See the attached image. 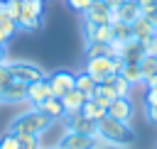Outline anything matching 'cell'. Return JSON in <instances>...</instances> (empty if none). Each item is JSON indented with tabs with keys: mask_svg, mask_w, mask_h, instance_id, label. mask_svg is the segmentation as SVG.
Masks as SVG:
<instances>
[{
	"mask_svg": "<svg viewBox=\"0 0 157 149\" xmlns=\"http://www.w3.org/2000/svg\"><path fill=\"white\" fill-rule=\"evenodd\" d=\"M98 139L103 144L110 147H130L135 144V129L130 127V122H120L110 115H105L103 120H98Z\"/></svg>",
	"mask_w": 157,
	"mask_h": 149,
	"instance_id": "6da1fadb",
	"label": "cell"
},
{
	"mask_svg": "<svg viewBox=\"0 0 157 149\" xmlns=\"http://www.w3.org/2000/svg\"><path fill=\"white\" fill-rule=\"evenodd\" d=\"M52 125H54L52 117H47V115H44L42 110H37V107H32V110L17 115V117L10 122L7 132H12V134H39V137H42Z\"/></svg>",
	"mask_w": 157,
	"mask_h": 149,
	"instance_id": "7a4b0ae2",
	"label": "cell"
},
{
	"mask_svg": "<svg viewBox=\"0 0 157 149\" xmlns=\"http://www.w3.org/2000/svg\"><path fill=\"white\" fill-rule=\"evenodd\" d=\"M123 64H125V61H123L120 56H88V61H86V73H88L96 83H103L108 76L120 73Z\"/></svg>",
	"mask_w": 157,
	"mask_h": 149,
	"instance_id": "3957f363",
	"label": "cell"
},
{
	"mask_svg": "<svg viewBox=\"0 0 157 149\" xmlns=\"http://www.w3.org/2000/svg\"><path fill=\"white\" fill-rule=\"evenodd\" d=\"M56 149H103V142L98 134H78V132H64Z\"/></svg>",
	"mask_w": 157,
	"mask_h": 149,
	"instance_id": "277c9868",
	"label": "cell"
},
{
	"mask_svg": "<svg viewBox=\"0 0 157 149\" xmlns=\"http://www.w3.org/2000/svg\"><path fill=\"white\" fill-rule=\"evenodd\" d=\"M7 68H10V73H12L15 81H22L27 85L34 83V81H39V78H47V73L37 64H32V61H7Z\"/></svg>",
	"mask_w": 157,
	"mask_h": 149,
	"instance_id": "5b68a950",
	"label": "cell"
},
{
	"mask_svg": "<svg viewBox=\"0 0 157 149\" xmlns=\"http://www.w3.org/2000/svg\"><path fill=\"white\" fill-rule=\"evenodd\" d=\"M83 22H91V24H110V22H115V12L103 0H93L91 7L83 12Z\"/></svg>",
	"mask_w": 157,
	"mask_h": 149,
	"instance_id": "8992f818",
	"label": "cell"
},
{
	"mask_svg": "<svg viewBox=\"0 0 157 149\" xmlns=\"http://www.w3.org/2000/svg\"><path fill=\"white\" fill-rule=\"evenodd\" d=\"M47 81H49L54 98H61L66 90L76 88V73H71V71H54L52 76H47Z\"/></svg>",
	"mask_w": 157,
	"mask_h": 149,
	"instance_id": "52a82bcc",
	"label": "cell"
},
{
	"mask_svg": "<svg viewBox=\"0 0 157 149\" xmlns=\"http://www.w3.org/2000/svg\"><path fill=\"white\" fill-rule=\"evenodd\" d=\"M17 27L25 32H34L42 27V15L32 10V5L27 0H20V15H17Z\"/></svg>",
	"mask_w": 157,
	"mask_h": 149,
	"instance_id": "ba28073f",
	"label": "cell"
},
{
	"mask_svg": "<svg viewBox=\"0 0 157 149\" xmlns=\"http://www.w3.org/2000/svg\"><path fill=\"white\" fill-rule=\"evenodd\" d=\"M66 132H78V134H96L98 132V122L88 120L83 112H74V115H66Z\"/></svg>",
	"mask_w": 157,
	"mask_h": 149,
	"instance_id": "9c48e42d",
	"label": "cell"
},
{
	"mask_svg": "<svg viewBox=\"0 0 157 149\" xmlns=\"http://www.w3.org/2000/svg\"><path fill=\"white\" fill-rule=\"evenodd\" d=\"M83 37H86V42L110 44L113 42V27L110 24H91V22H83Z\"/></svg>",
	"mask_w": 157,
	"mask_h": 149,
	"instance_id": "30bf717a",
	"label": "cell"
},
{
	"mask_svg": "<svg viewBox=\"0 0 157 149\" xmlns=\"http://www.w3.org/2000/svg\"><path fill=\"white\" fill-rule=\"evenodd\" d=\"M47 98H52V88H49V81L47 78H39L34 83H29V90H27V103L32 107H39Z\"/></svg>",
	"mask_w": 157,
	"mask_h": 149,
	"instance_id": "8fae6325",
	"label": "cell"
},
{
	"mask_svg": "<svg viewBox=\"0 0 157 149\" xmlns=\"http://www.w3.org/2000/svg\"><path fill=\"white\" fill-rule=\"evenodd\" d=\"M108 115L120 120V122H130L132 115H135V105L130 98H115L110 105H108Z\"/></svg>",
	"mask_w": 157,
	"mask_h": 149,
	"instance_id": "7c38bea8",
	"label": "cell"
},
{
	"mask_svg": "<svg viewBox=\"0 0 157 149\" xmlns=\"http://www.w3.org/2000/svg\"><path fill=\"white\" fill-rule=\"evenodd\" d=\"M27 90H29L27 83H22V81H12V83L0 93V103H10V105L25 103V100H27Z\"/></svg>",
	"mask_w": 157,
	"mask_h": 149,
	"instance_id": "4fadbf2b",
	"label": "cell"
},
{
	"mask_svg": "<svg viewBox=\"0 0 157 149\" xmlns=\"http://www.w3.org/2000/svg\"><path fill=\"white\" fill-rule=\"evenodd\" d=\"M140 71H142V83L150 85H157V56L155 54H142V59L137 61Z\"/></svg>",
	"mask_w": 157,
	"mask_h": 149,
	"instance_id": "5bb4252c",
	"label": "cell"
},
{
	"mask_svg": "<svg viewBox=\"0 0 157 149\" xmlns=\"http://www.w3.org/2000/svg\"><path fill=\"white\" fill-rule=\"evenodd\" d=\"M83 103H86V95L78 90V88H71V90H66L64 95H61V105H64V110H66V115H74V112H81V107H83Z\"/></svg>",
	"mask_w": 157,
	"mask_h": 149,
	"instance_id": "9a60e30c",
	"label": "cell"
},
{
	"mask_svg": "<svg viewBox=\"0 0 157 149\" xmlns=\"http://www.w3.org/2000/svg\"><path fill=\"white\" fill-rule=\"evenodd\" d=\"M113 12H115V20H118V22H125V24H132V22L142 15L135 0H125V2H123V5H118Z\"/></svg>",
	"mask_w": 157,
	"mask_h": 149,
	"instance_id": "2e32d148",
	"label": "cell"
},
{
	"mask_svg": "<svg viewBox=\"0 0 157 149\" xmlns=\"http://www.w3.org/2000/svg\"><path fill=\"white\" fill-rule=\"evenodd\" d=\"M37 110H42V112H44L47 117H52L54 122L66 117V110H64V105H61V98H54V95H52V98H47Z\"/></svg>",
	"mask_w": 157,
	"mask_h": 149,
	"instance_id": "e0dca14e",
	"label": "cell"
},
{
	"mask_svg": "<svg viewBox=\"0 0 157 149\" xmlns=\"http://www.w3.org/2000/svg\"><path fill=\"white\" fill-rule=\"evenodd\" d=\"M130 27H132V37H135V39H140V42H147V39L155 34V27H152V22H150L145 15H140Z\"/></svg>",
	"mask_w": 157,
	"mask_h": 149,
	"instance_id": "ac0fdd59",
	"label": "cell"
},
{
	"mask_svg": "<svg viewBox=\"0 0 157 149\" xmlns=\"http://www.w3.org/2000/svg\"><path fill=\"white\" fill-rule=\"evenodd\" d=\"M103 83H108V85L115 90V95H118V98H130V88H132V85H130V83H128V81H125L120 73H113V76H108Z\"/></svg>",
	"mask_w": 157,
	"mask_h": 149,
	"instance_id": "d6986e66",
	"label": "cell"
},
{
	"mask_svg": "<svg viewBox=\"0 0 157 149\" xmlns=\"http://www.w3.org/2000/svg\"><path fill=\"white\" fill-rule=\"evenodd\" d=\"M115 98H118V95H115V90H113L108 83H98L96 90H93V100H96L98 105H103L105 110H108V105H110Z\"/></svg>",
	"mask_w": 157,
	"mask_h": 149,
	"instance_id": "ffe728a7",
	"label": "cell"
},
{
	"mask_svg": "<svg viewBox=\"0 0 157 149\" xmlns=\"http://www.w3.org/2000/svg\"><path fill=\"white\" fill-rule=\"evenodd\" d=\"M81 112L88 117V120H93V122H98V120H103L105 115H108V110L103 107V105H98L93 98H86V103H83V107H81Z\"/></svg>",
	"mask_w": 157,
	"mask_h": 149,
	"instance_id": "44dd1931",
	"label": "cell"
},
{
	"mask_svg": "<svg viewBox=\"0 0 157 149\" xmlns=\"http://www.w3.org/2000/svg\"><path fill=\"white\" fill-rule=\"evenodd\" d=\"M120 76L130 83V85H137V83H142V71H140V66L137 64H132V61H125L123 64V68H120Z\"/></svg>",
	"mask_w": 157,
	"mask_h": 149,
	"instance_id": "7402d4cb",
	"label": "cell"
},
{
	"mask_svg": "<svg viewBox=\"0 0 157 149\" xmlns=\"http://www.w3.org/2000/svg\"><path fill=\"white\" fill-rule=\"evenodd\" d=\"M96 85H98V83H96V81H93V78H91L86 71L76 73V88H78V90H81L86 98H93V90H96Z\"/></svg>",
	"mask_w": 157,
	"mask_h": 149,
	"instance_id": "603a6c76",
	"label": "cell"
},
{
	"mask_svg": "<svg viewBox=\"0 0 157 149\" xmlns=\"http://www.w3.org/2000/svg\"><path fill=\"white\" fill-rule=\"evenodd\" d=\"M86 56H115L110 44L103 42H86Z\"/></svg>",
	"mask_w": 157,
	"mask_h": 149,
	"instance_id": "cb8c5ba5",
	"label": "cell"
},
{
	"mask_svg": "<svg viewBox=\"0 0 157 149\" xmlns=\"http://www.w3.org/2000/svg\"><path fill=\"white\" fill-rule=\"evenodd\" d=\"M110 27H113V39L115 42H130L132 39V27L130 24H125V22H110Z\"/></svg>",
	"mask_w": 157,
	"mask_h": 149,
	"instance_id": "d4e9b609",
	"label": "cell"
},
{
	"mask_svg": "<svg viewBox=\"0 0 157 149\" xmlns=\"http://www.w3.org/2000/svg\"><path fill=\"white\" fill-rule=\"evenodd\" d=\"M0 29H2V32H5L10 39H12V37L20 32V27H17V20H15V17H10L7 12H0Z\"/></svg>",
	"mask_w": 157,
	"mask_h": 149,
	"instance_id": "484cf974",
	"label": "cell"
},
{
	"mask_svg": "<svg viewBox=\"0 0 157 149\" xmlns=\"http://www.w3.org/2000/svg\"><path fill=\"white\" fill-rule=\"evenodd\" d=\"M20 139V149H42L39 134H17Z\"/></svg>",
	"mask_w": 157,
	"mask_h": 149,
	"instance_id": "4316f807",
	"label": "cell"
},
{
	"mask_svg": "<svg viewBox=\"0 0 157 149\" xmlns=\"http://www.w3.org/2000/svg\"><path fill=\"white\" fill-rule=\"evenodd\" d=\"M0 149H20V139H17V134L5 132V134L0 137Z\"/></svg>",
	"mask_w": 157,
	"mask_h": 149,
	"instance_id": "83f0119b",
	"label": "cell"
},
{
	"mask_svg": "<svg viewBox=\"0 0 157 149\" xmlns=\"http://www.w3.org/2000/svg\"><path fill=\"white\" fill-rule=\"evenodd\" d=\"M12 81H15V78H12L10 68H7V64H2V66H0V93H2V90L12 83Z\"/></svg>",
	"mask_w": 157,
	"mask_h": 149,
	"instance_id": "f1b7e54d",
	"label": "cell"
},
{
	"mask_svg": "<svg viewBox=\"0 0 157 149\" xmlns=\"http://www.w3.org/2000/svg\"><path fill=\"white\" fill-rule=\"evenodd\" d=\"M91 2H93V0H66V5H69L74 12H81V15L91 7Z\"/></svg>",
	"mask_w": 157,
	"mask_h": 149,
	"instance_id": "f546056e",
	"label": "cell"
},
{
	"mask_svg": "<svg viewBox=\"0 0 157 149\" xmlns=\"http://www.w3.org/2000/svg\"><path fill=\"white\" fill-rule=\"evenodd\" d=\"M137 2V7H140V12L142 15H147V12H155L157 10V0H135Z\"/></svg>",
	"mask_w": 157,
	"mask_h": 149,
	"instance_id": "4dcf8cb0",
	"label": "cell"
},
{
	"mask_svg": "<svg viewBox=\"0 0 157 149\" xmlns=\"http://www.w3.org/2000/svg\"><path fill=\"white\" fill-rule=\"evenodd\" d=\"M145 105H157V85H150V88H147Z\"/></svg>",
	"mask_w": 157,
	"mask_h": 149,
	"instance_id": "1f68e13d",
	"label": "cell"
},
{
	"mask_svg": "<svg viewBox=\"0 0 157 149\" xmlns=\"http://www.w3.org/2000/svg\"><path fill=\"white\" fill-rule=\"evenodd\" d=\"M145 115H147V120H150V122H155V125H157V105H147Z\"/></svg>",
	"mask_w": 157,
	"mask_h": 149,
	"instance_id": "d6a6232c",
	"label": "cell"
},
{
	"mask_svg": "<svg viewBox=\"0 0 157 149\" xmlns=\"http://www.w3.org/2000/svg\"><path fill=\"white\" fill-rule=\"evenodd\" d=\"M7 64V44H0V66Z\"/></svg>",
	"mask_w": 157,
	"mask_h": 149,
	"instance_id": "836d02e7",
	"label": "cell"
},
{
	"mask_svg": "<svg viewBox=\"0 0 157 149\" xmlns=\"http://www.w3.org/2000/svg\"><path fill=\"white\" fill-rule=\"evenodd\" d=\"M103 2H105L108 7H113V10H115V7H118V5H123L125 0H103Z\"/></svg>",
	"mask_w": 157,
	"mask_h": 149,
	"instance_id": "e575fe53",
	"label": "cell"
},
{
	"mask_svg": "<svg viewBox=\"0 0 157 149\" xmlns=\"http://www.w3.org/2000/svg\"><path fill=\"white\" fill-rule=\"evenodd\" d=\"M7 42H10V37H7V34L0 29V44H7Z\"/></svg>",
	"mask_w": 157,
	"mask_h": 149,
	"instance_id": "d590c367",
	"label": "cell"
},
{
	"mask_svg": "<svg viewBox=\"0 0 157 149\" xmlns=\"http://www.w3.org/2000/svg\"><path fill=\"white\" fill-rule=\"evenodd\" d=\"M2 7H5V2H0V12H2Z\"/></svg>",
	"mask_w": 157,
	"mask_h": 149,
	"instance_id": "8d00e7d4",
	"label": "cell"
},
{
	"mask_svg": "<svg viewBox=\"0 0 157 149\" xmlns=\"http://www.w3.org/2000/svg\"><path fill=\"white\" fill-rule=\"evenodd\" d=\"M42 149H56V147H42Z\"/></svg>",
	"mask_w": 157,
	"mask_h": 149,
	"instance_id": "74e56055",
	"label": "cell"
},
{
	"mask_svg": "<svg viewBox=\"0 0 157 149\" xmlns=\"http://www.w3.org/2000/svg\"><path fill=\"white\" fill-rule=\"evenodd\" d=\"M0 2H5V0H0Z\"/></svg>",
	"mask_w": 157,
	"mask_h": 149,
	"instance_id": "f35d334b",
	"label": "cell"
}]
</instances>
